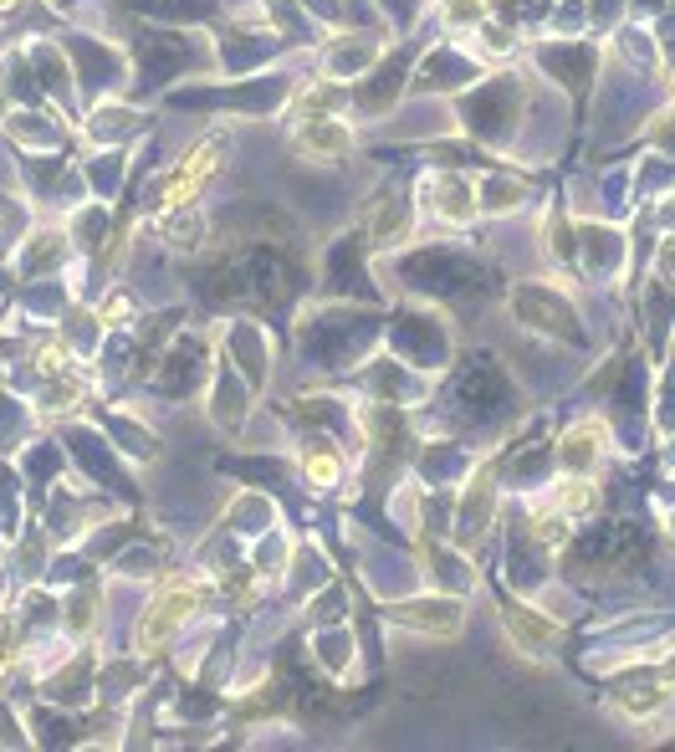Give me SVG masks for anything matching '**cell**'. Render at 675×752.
Returning <instances> with one entry per match:
<instances>
[{"instance_id": "obj_1", "label": "cell", "mask_w": 675, "mask_h": 752, "mask_svg": "<svg viewBox=\"0 0 675 752\" xmlns=\"http://www.w3.org/2000/svg\"><path fill=\"white\" fill-rule=\"evenodd\" d=\"M195 609H200V584H190V578H175V584H164V589L144 605L139 624H133V645L144 650V655L164 650V645H169V634L190 620Z\"/></svg>"}, {"instance_id": "obj_2", "label": "cell", "mask_w": 675, "mask_h": 752, "mask_svg": "<svg viewBox=\"0 0 675 752\" xmlns=\"http://www.w3.org/2000/svg\"><path fill=\"white\" fill-rule=\"evenodd\" d=\"M225 148H231V133H210V139H200V144H195L190 154H185V164H179L175 175L164 179V200H159V210L190 206L195 195H200V190L210 185V179L221 175Z\"/></svg>"}, {"instance_id": "obj_3", "label": "cell", "mask_w": 675, "mask_h": 752, "mask_svg": "<svg viewBox=\"0 0 675 752\" xmlns=\"http://www.w3.org/2000/svg\"><path fill=\"white\" fill-rule=\"evenodd\" d=\"M297 154H308V159H343L353 148V129L333 113H318V119H302L292 133Z\"/></svg>"}, {"instance_id": "obj_4", "label": "cell", "mask_w": 675, "mask_h": 752, "mask_svg": "<svg viewBox=\"0 0 675 752\" xmlns=\"http://www.w3.org/2000/svg\"><path fill=\"white\" fill-rule=\"evenodd\" d=\"M501 624H507V634H512V645L517 650H528L532 661H543L547 650L558 645V624L553 620H543L538 609H528V605H512V609H501Z\"/></svg>"}, {"instance_id": "obj_5", "label": "cell", "mask_w": 675, "mask_h": 752, "mask_svg": "<svg viewBox=\"0 0 675 752\" xmlns=\"http://www.w3.org/2000/svg\"><path fill=\"white\" fill-rule=\"evenodd\" d=\"M395 624L425 634H461V605L455 599H410V605H395Z\"/></svg>"}, {"instance_id": "obj_6", "label": "cell", "mask_w": 675, "mask_h": 752, "mask_svg": "<svg viewBox=\"0 0 675 752\" xmlns=\"http://www.w3.org/2000/svg\"><path fill=\"white\" fill-rule=\"evenodd\" d=\"M558 461L568 466V472H578V476L594 472V466L604 461V425H599V420L573 425L568 435H563V445H558Z\"/></svg>"}, {"instance_id": "obj_7", "label": "cell", "mask_w": 675, "mask_h": 752, "mask_svg": "<svg viewBox=\"0 0 675 752\" xmlns=\"http://www.w3.org/2000/svg\"><path fill=\"white\" fill-rule=\"evenodd\" d=\"M615 701H619L624 717L645 722V717H655V711L671 707V692H665V676H650V681H634V686H619Z\"/></svg>"}, {"instance_id": "obj_8", "label": "cell", "mask_w": 675, "mask_h": 752, "mask_svg": "<svg viewBox=\"0 0 675 752\" xmlns=\"http://www.w3.org/2000/svg\"><path fill=\"white\" fill-rule=\"evenodd\" d=\"M430 190H435V215H445V221L461 225V221H471V215H476L471 190L455 175H430Z\"/></svg>"}, {"instance_id": "obj_9", "label": "cell", "mask_w": 675, "mask_h": 752, "mask_svg": "<svg viewBox=\"0 0 675 752\" xmlns=\"http://www.w3.org/2000/svg\"><path fill=\"white\" fill-rule=\"evenodd\" d=\"M553 501H558L568 517H594L599 512V487H594L588 476H568V482H558Z\"/></svg>"}, {"instance_id": "obj_10", "label": "cell", "mask_w": 675, "mask_h": 752, "mask_svg": "<svg viewBox=\"0 0 675 752\" xmlns=\"http://www.w3.org/2000/svg\"><path fill=\"white\" fill-rule=\"evenodd\" d=\"M302 472H308L312 487H338V476H343V461H338V451H328V445H312L308 456H302Z\"/></svg>"}, {"instance_id": "obj_11", "label": "cell", "mask_w": 675, "mask_h": 752, "mask_svg": "<svg viewBox=\"0 0 675 752\" xmlns=\"http://www.w3.org/2000/svg\"><path fill=\"white\" fill-rule=\"evenodd\" d=\"M568 522H573V517L563 512L558 501H553V512H538V517H532V532H538V543L558 548V543H568Z\"/></svg>"}, {"instance_id": "obj_12", "label": "cell", "mask_w": 675, "mask_h": 752, "mask_svg": "<svg viewBox=\"0 0 675 752\" xmlns=\"http://www.w3.org/2000/svg\"><path fill=\"white\" fill-rule=\"evenodd\" d=\"M405 225H410V210L399 206V195H395V200L384 206L379 225H374V236H379V241H389V236H395V231H399V236H405Z\"/></svg>"}, {"instance_id": "obj_13", "label": "cell", "mask_w": 675, "mask_h": 752, "mask_svg": "<svg viewBox=\"0 0 675 752\" xmlns=\"http://www.w3.org/2000/svg\"><path fill=\"white\" fill-rule=\"evenodd\" d=\"M333 103H343V92H338V88H308L302 98H297V113H312V108H333Z\"/></svg>"}, {"instance_id": "obj_14", "label": "cell", "mask_w": 675, "mask_h": 752, "mask_svg": "<svg viewBox=\"0 0 675 752\" xmlns=\"http://www.w3.org/2000/svg\"><path fill=\"white\" fill-rule=\"evenodd\" d=\"M650 139H655V144H665V148H675V108H665L661 119L650 123Z\"/></svg>"}, {"instance_id": "obj_15", "label": "cell", "mask_w": 675, "mask_h": 752, "mask_svg": "<svg viewBox=\"0 0 675 752\" xmlns=\"http://www.w3.org/2000/svg\"><path fill=\"white\" fill-rule=\"evenodd\" d=\"M661 272H665V277H675V236L661 246Z\"/></svg>"}, {"instance_id": "obj_16", "label": "cell", "mask_w": 675, "mask_h": 752, "mask_svg": "<svg viewBox=\"0 0 675 752\" xmlns=\"http://www.w3.org/2000/svg\"><path fill=\"white\" fill-rule=\"evenodd\" d=\"M661 676H665V686H675V650L665 655V665H661Z\"/></svg>"}, {"instance_id": "obj_17", "label": "cell", "mask_w": 675, "mask_h": 752, "mask_svg": "<svg viewBox=\"0 0 675 752\" xmlns=\"http://www.w3.org/2000/svg\"><path fill=\"white\" fill-rule=\"evenodd\" d=\"M11 5H15V0H0V11H11Z\"/></svg>"}]
</instances>
